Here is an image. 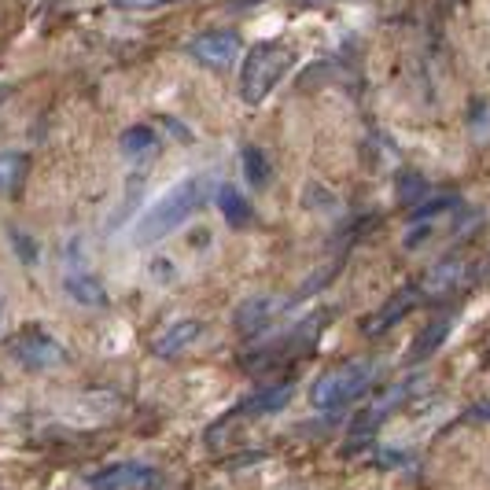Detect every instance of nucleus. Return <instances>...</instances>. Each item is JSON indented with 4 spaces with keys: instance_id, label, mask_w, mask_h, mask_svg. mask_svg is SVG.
<instances>
[{
    "instance_id": "1a4fd4ad",
    "label": "nucleus",
    "mask_w": 490,
    "mask_h": 490,
    "mask_svg": "<svg viewBox=\"0 0 490 490\" xmlns=\"http://www.w3.org/2000/svg\"><path fill=\"white\" fill-rule=\"evenodd\" d=\"M63 287H67V296H70L74 303H81V307H89V310L108 307V287L100 284V276H92V273H70V276L63 280Z\"/></svg>"
},
{
    "instance_id": "bb28decb",
    "label": "nucleus",
    "mask_w": 490,
    "mask_h": 490,
    "mask_svg": "<svg viewBox=\"0 0 490 490\" xmlns=\"http://www.w3.org/2000/svg\"><path fill=\"white\" fill-rule=\"evenodd\" d=\"M0 100H5V89H0Z\"/></svg>"
},
{
    "instance_id": "6e6552de",
    "label": "nucleus",
    "mask_w": 490,
    "mask_h": 490,
    "mask_svg": "<svg viewBox=\"0 0 490 490\" xmlns=\"http://www.w3.org/2000/svg\"><path fill=\"white\" fill-rule=\"evenodd\" d=\"M130 486H155V472L144 464H115L92 475V490H130Z\"/></svg>"
},
{
    "instance_id": "9d476101",
    "label": "nucleus",
    "mask_w": 490,
    "mask_h": 490,
    "mask_svg": "<svg viewBox=\"0 0 490 490\" xmlns=\"http://www.w3.org/2000/svg\"><path fill=\"white\" fill-rule=\"evenodd\" d=\"M464 273H468V262H461V258H443L439 266H432L428 269V276H424V296H446V291H454L461 280H464Z\"/></svg>"
},
{
    "instance_id": "4468645a",
    "label": "nucleus",
    "mask_w": 490,
    "mask_h": 490,
    "mask_svg": "<svg viewBox=\"0 0 490 490\" xmlns=\"http://www.w3.org/2000/svg\"><path fill=\"white\" fill-rule=\"evenodd\" d=\"M269 318H273V299L258 296V299H247V303L236 310V328H240L244 336H255V332L266 328Z\"/></svg>"
},
{
    "instance_id": "39448f33",
    "label": "nucleus",
    "mask_w": 490,
    "mask_h": 490,
    "mask_svg": "<svg viewBox=\"0 0 490 490\" xmlns=\"http://www.w3.org/2000/svg\"><path fill=\"white\" fill-rule=\"evenodd\" d=\"M8 350H12L16 361L26 365V369H56V365L67 361V350H63L48 332H41V328L19 332V336L8 343Z\"/></svg>"
},
{
    "instance_id": "9b49d317",
    "label": "nucleus",
    "mask_w": 490,
    "mask_h": 490,
    "mask_svg": "<svg viewBox=\"0 0 490 490\" xmlns=\"http://www.w3.org/2000/svg\"><path fill=\"white\" fill-rule=\"evenodd\" d=\"M200 332H203L200 321H177V325H170V328L155 339V354H159V358H177L184 347H192L195 339H200Z\"/></svg>"
},
{
    "instance_id": "f8f14e48",
    "label": "nucleus",
    "mask_w": 490,
    "mask_h": 490,
    "mask_svg": "<svg viewBox=\"0 0 490 490\" xmlns=\"http://www.w3.org/2000/svg\"><path fill=\"white\" fill-rule=\"evenodd\" d=\"M218 211H222V218H225L233 229H244V225H251V218H255L251 203L244 200V192L233 188V184H222V188H218Z\"/></svg>"
},
{
    "instance_id": "0eeeda50",
    "label": "nucleus",
    "mask_w": 490,
    "mask_h": 490,
    "mask_svg": "<svg viewBox=\"0 0 490 490\" xmlns=\"http://www.w3.org/2000/svg\"><path fill=\"white\" fill-rule=\"evenodd\" d=\"M424 303V287L421 284H410V287H402V291H395L376 314H369L365 321H361V332L365 336H380V332H387V328H395L402 318H410L417 307Z\"/></svg>"
},
{
    "instance_id": "2eb2a0df",
    "label": "nucleus",
    "mask_w": 490,
    "mask_h": 490,
    "mask_svg": "<svg viewBox=\"0 0 490 490\" xmlns=\"http://www.w3.org/2000/svg\"><path fill=\"white\" fill-rule=\"evenodd\" d=\"M450 328H454V321H450V318H443V321L428 325V328L417 336V343H413V350H410V361H428V358H432V354L446 343Z\"/></svg>"
},
{
    "instance_id": "dca6fc26",
    "label": "nucleus",
    "mask_w": 490,
    "mask_h": 490,
    "mask_svg": "<svg viewBox=\"0 0 490 490\" xmlns=\"http://www.w3.org/2000/svg\"><path fill=\"white\" fill-rule=\"evenodd\" d=\"M244 177H247V184H251V188H266V184H269V177H273V166H269L266 151H262V148H255V144H247V148H244Z\"/></svg>"
},
{
    "instance_id": "7ed1b4c3",
    "label": "nucleus",
    "mask_w": 490,
    "mask_h": 490,
    "mask_svg": "<svg viewBox=\"0 0 490 490\" xmlns=\"http://www.w3.org/2000/svg\"><path fill=\"white\" fill-rule=\"evenodd\" d=\"M291 48L280 45V41H258L247 59H244V70H240V96L244 104H262L266 96L276 89V81L287 74L291 67Z\"/></svg>"
},
{
    "instance_id": "f257e3e1",
    "label": "nucleus",
    "mask_w": 490,
    "mask_h": 490,
    "mask_svg": "<svg viewBox=\"0 0 490 490\" xmlns=\"http://www.w3.org/2000/svg\"><path fill=\"white\" fill-rule=\"evenodd\" d=\"M207 195H211V181L207 177H188L181 184H173L162 200L141 218L137 225V244H159L166 240L173 229H181L195 211H200L207 203Z\"/></svg>"
},
{
    "instance_id": "f3484780",
    "label": "nucleus",
    "mask_w": 490,
    "mask_h": 490,
    "mask_svg": "<svg viewBox=\"0 0 490 490\" xmlns=\"http://www.w3.org/2000/svg\"><path fill=\"white\" fill-rule=\"evenodd\" d=\"M26 177V155L23 151H5L0 155V192H16Z\"/></svg>"
},
{
    "instance_id": "423d86ee",
    "label": "nucleus",
    "mask_w": 490,
    "mask_h": 490,
    "mask_svg": "<svg viewBox=\"0 0 490 490\" xmlns=\"http://www.w3.org/2000/svg\"><path fill=\"white\" fill-rule=\"evenodd\" d=\"M417 387H421V380H402V383H395L391 391H383V395H376V402H372V406H365V410L354 417L350 435H354V439H369V435L383 424V417H387V413H395V410H399V406L413 395Z\"/></svg>"
},
{
    "instance_id": "b1692460",
    "label": "nucleus",
    "mask_w": 490,
    "mask_h": 490,
    "mask_svg": "<svg viewBox=\"0 0 490 490\" xmlns=\"http://www.w3.org/2000/svg\"><path fill=\"white\" fill-rule=\"evenodd\" d=\"M461 421H483V424H490V402H475V406H468V410L461 413Z\"/></svg>"
},
{
    "instance_id": "aec40b11",
    "label": "nucleus",
    "mask_w": 490,
    "mask_h": 490,
    "mask_svg": "<svg viewBox=\"0 0 490 490\" xmlns=\"http://www.w3.org/2000/svg\"><path fill=\"white\" fill-rule=\"evenodd\" d=\"M424 192H428V181L421 173H413V170L399 173V200H402V207H417L424 200Z\"/></svg>"
},
{
    "instance_id": "4be33fe9",
    "label": "nucleus",
    "mask_w": 490,
    "mask_h": 490,
    "mask_svg": "<svg viewBox=\"0 0 490 490\" xmlns=\"http://www.w3.org/2000/svg\"><path fill=\"white\" fill-rule=\"evenodd\" d=\"M12 244H16V251H19V258H23L26 266H34V262H37V251H34V240H30L26 233L12 229Z\"/></svg>"
},
{
    "instance_id": "5701e85b",
    "label": "nucleus",
    "mask_w": 490,
    "mask_h": 490,
    "mask_svg": "<svg viewBox=\"0 0 490 490\" xmlns=\"http://www.w3.org/2000/svg\"><path fill=\"white\" fill-rule=\"evenodd\" d=\"M406 461H410L406 450H380V454H376V464H380V468H399V464H406Z\"/></svg>"
},
{
    "instance_id": "20e7f679",
    "label": "nucleus",
    "mask_w": 490,
    "mask_h": 490,
    "mask_svg": "<svg viewBox=\"0 0 490 490\" xmlns=\"http://www.w3.org/2000/svg\"><path fill=\"white\" fill-rule=\"evenodd\" d=\"M240 48L244 45L233 30H207L188 41V56L207 70H233V63L240 59Z\"/></svg>"
},
{
    "instance_id": "393cba45",
    "label": "nucleus",
    "mask_w": 490,
    "mask_h": 490,
    "mask_svg": "<svg viewBox=\"0 0 490 490\" xmlns=\"http://www.w3.org/2000/svg\"><path fill=\"white\" fill-rule=\"evenodd\" d=\"M162 122H166V126H170V130H173V137H181V141H192V133H188V130H184V126H181V122H173V119H170V115H162Z\"/></svg>"
},
{
    "instance_id": "f03ea898",
    "label": "nucleus",
    "mask_w": 490,
    "mask_h": 490,
    "mask_svg": "<svg viewBox=\"0 0 490 490\" xmlns=\"http://www.w3.org/2000/svg\"><path fill=\"white\" fill-rule=\"evenodd\" d=\"M380 372H383V365H380V361H369V358L336 365V369H328V372H321V376L314 380V387H310V406H314V410H325V413L343 410V406L358 402L365 391L376 387Z\"/></svg>"
},
{
    "instance_id": "412c9836",
    "label": "nucleus",
    "mask_w": 490,
    "mask_h": 490,
    "mask_svg": "<svg viewBox=\"0 0 490 490\" xmlns=\"http://www.w3.org/2000/svg\"><path fill=\"white\" fill-rule=\"evenodd\" d=\"M468 126H472V137H475L479 144H486V141H490V111H486V104H483V100H475V104H472V119H468Z\"/></svg>"
},
{
    "instance_id": "a878e982",
    "label": "nucleus",
    "mask_w": 490,
    "mask_h": 490,
    "mask_svg": "<svg viewBox=\"0 0 490 490\" xmlns=\"http://www.w3.org/2000/svg\"><path fill=\"white\" fill-rule=\"evenodd\" d=\"M236 5L244 8V5H262V0H236Z\"/></svg>"
},
{
    "instance_id": "a211bd4d",
    "label": "nucleus",
    "mask_w": 490,
    "mask_h": 490,
    "mask_svg": "<svg viewBox=\"0 0 490 490\" xmlns=\"http://www.w3.org/2000/svg\"><path fill=\"white\" fill-rule=\"evenodd\" d=\"M454 207H461L457 195H435V200H421V203L410 211V222H413V225H417V222H432V218H439V214H446V211H454Z\"/></svg>"
},
{
    "instance_id": "6ab92c4d",
    "label": "nucleus",
    "mask_w": 490,
    "mask_h": 490,
    "mask_svg": "<svg viewBox=\"0 0 490 490\" xmlns=\"http://www.w3.org/2000/svg\"><path fill=\"white\" fill-rule=\"evenodd\" d=\"M119 144H122L126 155H144V151L155 148V130H151V126H130V130L119 137Z\"/></svg>"
},
{
    "instance_id": "ddd939ff",
    "label": "nucleus",
    "mask_w": 490,
    "mask_h": 490,
    "mask_svg": "<svg viewBox=\"0 0 490 490\" xmlns=\"http://www.w3.org/2000/svg\"><path fill=\"white\" fill-rule=\"evenodd\" d=\"M291 402V383H276V387H266V391H258V395H251L236 413H276V410H284Z\"/></svg>"
}]
</instances>
